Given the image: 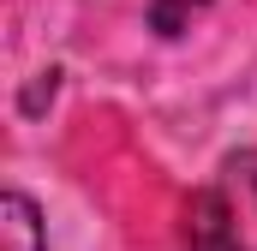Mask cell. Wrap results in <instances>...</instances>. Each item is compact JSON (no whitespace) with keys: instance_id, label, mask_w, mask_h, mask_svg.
<instances>
[{"instance_id":"obj_1","label":"cell","mask_w":257,"mask_h":251,"mask_svg":"<svg viewBox=\"0 0 257 251\" xmlns=\"http://www.w3.org/2000/svg\"><path fill=\"white\" fill-rule=\"evenodd\" d=\"M192 251H257V150L227 156L186 215Z\"/></svg>"},{"instance_id":"obj_2","label":"cell","mask_w":257,"mask_h":251,"mask_svg":"<svg viewBox=\"0 0 257 251\" xmlns=\"http://www.w3.org/2000/svg\"><path fill=\"white\" fill-rule=\"evenodd\" d=\"M0 227H6V251H42V221H36V203L24 197V191H6V203H0Z\"/></svg>"}]
</instances>
